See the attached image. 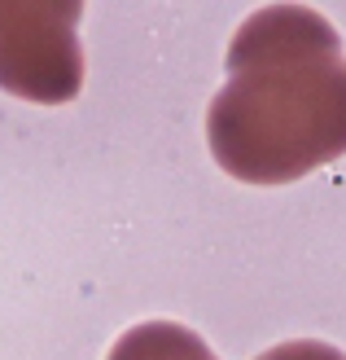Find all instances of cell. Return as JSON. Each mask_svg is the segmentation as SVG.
I'll return each instance as SVG.
<instances>
[{"instance_id": "1", "label": "cell", "mask_w": 346, "mask_h": 360, "mask_svg": "<svg viewBox=\"0 0 346 360\" xmlns=\"http://www.w3.org/2000/svg\"><path fill=\"white\" fill-rule=\"evenodd\" d=\"M211 154L246 185H289L346 154V58L333 22L302 5L254 9L228 44L206 110Z\"/></svg>"}, {"instance_id": "3", "label": "cell", "mask_w": 346, "mask_h": 360, "mask_svg": "<svg viewBox=\"0 0 346 360\" xmlns=\"http://www.w3.org/2000/svg\"><path fill=\"white\" fill-rule=\"evenodd\" d=\"M105 360H220V356L202 343V334L175 326V321H145V326L127 330Z\"/></svg>"}, {"instance_id": "4", "label": "cell", "mask_w": 346, "mask_h": 360, "mask_svg": "<svg viewBox=\"0 0 346 360\" xmlns=\"http://www.w3.org/2000/svg\"><path fill=\"white\" fill-rule=\"evenodd\" d=\"M254 360H346V356L329 343H316V338H294V343H281V347H272Z\"/></svg>"}, {"instance_id": "2", "label": "cell", "mask_w": 346, "mask_h": 360, "mask_svg": "<svg viewBox=\"0 0 346 360\" xmlns=\"http://www.w3.org/2000/svg\"><path fill=\"white\" fill-rule=\"evenodd\" d=\"M79 0H0V88L35 105H66L84 88Z\"/></svg>"}]
</instances>
